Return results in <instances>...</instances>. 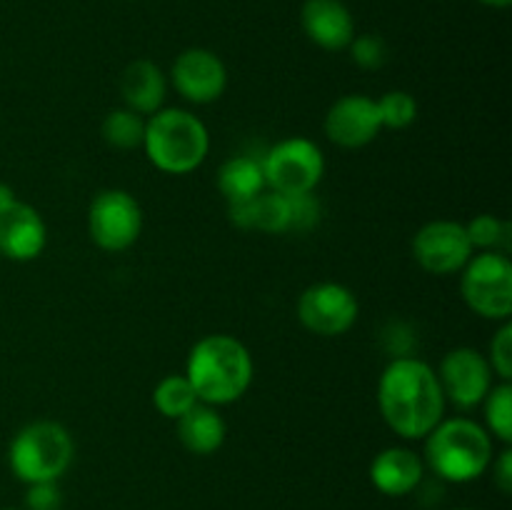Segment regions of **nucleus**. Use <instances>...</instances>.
<instances>
[{"mask_svg": "<svg viewBox=\"0 0 512 510\" xmlns=\"http://www.w3.org/2000/svg\"><path fill=\"white\" fill-rule=\"evenodd\" d=\"M445 395L438 373L415 355L393 358L378 383V405L393 433L423 440L445 415Z\"/></svg>", "mask_w": 512, "mask_h": 510, "instance_id": "nucleus-1", "label": "nucleus"}, {"mask_svg": "<svg viewBox=\"0 0 512 510\" xmlns=\"http://www.w3.org/2000/svg\"><path fill=\"white\" fill-rule=\"evenodd\" d=\"M185 378L190 380L200 403L218 408L248 393L253 383V358L233 335H205L190 350Z\"/></svg>", "mask_w": 512, "mask_h": 510, "instance_id": "nucleus-2", "label": "nucleus"}, {"mask_svg": "<svg viewBox=\"0 0 512 510\" xmlns=\"http://www.w3.org/2000/svg\"><path fill=\"white\" fill-rule=\"evenodd\" d=\"M423 463L445 483H473L493 463V438L475 420H440L425 435Z\"/></svg>", "mask_w": 512, "mask_h": 510, "instance_id": "nucleus-3", "label": "nucleus"}, {"mask_svg": "<svg viewBox=\"0 0 512 510\" xmlns=\"http://www.w3.org/2000/svg\"><path fill=\"white\" fill-rule=\"evenodd\" d=\"M143 148L150 163L170 175L193 173L210 150V135L198 115L180 108H165L145 123Z\"/></svg>", "mask_w": 512, "mask_h": 510, "instance_id": "nucleus-4", "label": "nucleus"}, {"mask_svg": "<svg viewBox=\"0 0 512 510\" xmlns=\"http://www.w3.org/2000/svg\"><path fill=\"white\" fill-rule=\"evenodd\" d=\"M75 455L68 430L53 420H38L18 430L8 450L10 470L25 485L58 483Z\"/></svg>", "mask_w": 512, "mask_h": 510, "instance_id": "nucleus-5", "label": "nucleus"}, {"mask_svg": "<svg viewBox=\"0 0 512 510\" xmlns=\"http://www.w3.org/2000/svg\"><path fill=\"white\" fill-rule=\"evenodd\" d=\"M460 293L473 313L488 320H508L512 313V263L503 250L473 255L463 268Z\"/></svg>", "mask_w": 512, "mask_h": 510, "instance_id": "nucleus-6", "label": "nucleus"}, {"mask_svg": "<svg viewBox=\"0 0 512 510\" xmlns=\"http://www.w3.org/2000/svg\"><path fill=\"white\" fill-rule=\"evenodd\" d=\"M323 173V150L308 138H285L263 155L265 188L280 195L313 193Z\"/></svg>", "mask_w": 512, "mask_h": 510, "instance_id": "nucleus-7", "label": "nucleus"}, {"mask_svg": "<svg viewBox=\"0 0 512 510\" xmlns=\"http://www.w3.org/2000/svg\"><path fill=\"white\" fill-rule=\"evenodd\" d=\"M143 230V210L138 200L120 188L100 190L88 208V233L98 248L120 253L135 245Z\"/></svg>", "mask_w": 512, "mask_h": 510, "instance_id": "nucleus-8", "label": "nucleus"}, {"mask_svg": "<svg viewBox=\"0 0 512 510\" xmlns=\"http://www.w3.org/2000/svg\"><path fill=\"white\" fill-rule=\"evenodd\" d=\"M360 313L358 298L340 283H315L298 298V318L310 333L335 338L348 333Z\"/></svg>", "mask_w": 512, "mask_h": 510, "instance_id": "nucleus-9", "label": "nucleus"}, {"mask_svg": "<svg viewBox=\"0 0 512 510\" xmlns=\"http://www.w3.org/2000/svg\"><path fill=\"white\" fill-rule=\"evenodd\" d=\"M413 258L425 273L453 275L473 258V245L463 223L455 220H430L415 233Z\"/></svg>", "mask_w": 512, "mask_h": 510, "instance_id": "nucleus-10", "label": "nucleus"}, {"mask_svg": "<svg viewBox=\"0 0 512 510\" xmlns=\"http://www.w3.org/2000/svg\"><path fill=\"white\" fill-rule=\"evenodd\" d=\"M438 380L445 400L468 410L483 403L493 388V368L480 350L455 348L440 363Z\"/></svg>", "mask_w": 512, "mask_h": 510, "instance_id": "nucleus-11", "label": "nucleus"}, {"mask_svg": "<svg viewBox=\"0 0 512 510\" xmlns=\"http://www.w3.org/2000/svg\"><path fill=\"white\" fill-rule=\"evenodd\" d=\"M173 85L188 103H215L228 88V70L223 60L208 48H188L175 58Z\"/></svg>", "mask_w": 512, "mask_h": 510, "instance_id": "nucleus-12", "label": "nucleus"}, {"mask_svg": "<svg viewBox=\"0 0 512 510\" xmlns=\"http://www.w3.org/2000/svg\"><path fill=\"white\" fill-rule=\"evenodd\" d=\"M325 135L340 148H363L383 130L378 100L363 93L343 95L325 115Z\"/></svg>", "mask_w": 512, "mask_h": 510, "instance_id": "nucleus-13", "label": "nucleus"}, {"mask_svg": "<svg viewBox=\"0 0 512 510\" xmlns=\"http://www.w3.org/2000/svg\"><path fill=\"white\" fill-rule=\"evenodd\" d=\"M48 230L38 210L18 198L0 208V253L18 263H28L43 253Z\"/></svg>", "mask_w": 512, "mask_h": 510, "instance_id": "nucleus-14", "label": "nucleus"}, {"mask_svg": "<svg viewBox=\"0 0 512 510\" xmlns=\"http://www.w3.org/2000/svg\"><path fill=\"white\" fill-rule=\"evenodd\" d=\"M300 25L323 50H345L355 38L353 13L343 0H305Z\"/></svg>", "mask_w": 512, "mask_h": 510, "instance_id": "nucleus-15", "label": "nucleus"}, {"mask_svg": "<svg viewBox=\"0 0 512 510\" xmlns=\"http://www.w3.org/2000/svg\"><path fill=\"white\" fill-rule=\"evenodd\" d=\"M425 463L410 448H385L370 463V483L388 498H405L423 485Z\"/></svg>", "mask_w": 512, "mask_h": 510, "instance_id": "nucleus-16", "label": "nucleus"}, {"mask_svg": "<svg viewBox=\"0 0 512 510\" xmlns=\"http://www.w3.org/2000/svg\"><path fill=\"white\" fill-rule=\"evenodd\" d=\"M168 93V80L153 60H133L120 75V95L125 108L138 115L158 113Z\"/></svg>", "mask_w": 512, "mask_h": 510, "instance_id": "nucleus-17", "label": "nucleus"}, {"mask_svg": "<svg viewBox=\"0 0 512 510\" xmlns=\"http://www.w3.org/2000/svg\"><path fill=\"white\" fill-rule=\"evenodd\" d=\"M230 223L243 230H260V233H288L290 230V203L288 195L275 190H263L253 200L228 205Z\"/></svg>", "mask_w": 512, "mask_h": 510, "instance_id": "nucleus-18", "label": "nucleus"}, {"mask_svg": "<svg viewBox=\"0 0 512 510\" xmlns=\"http://www.w3.org/2000/svg\"><path fill=\"white\" fill-rule=\"evenodd\" d=\"M225 435H228V425L215 405L198 403L178 418L180 443L195 455H213L225 443Z\"/></svg>", "mask_w": 512, "mask_h": 510, "instance_id": "nucleus-19", "label": "nucleus"}, {"mask_svg": "<svg viewBox=\"0 0 512 510\" xmlns=\"http://www.w3.org/2000/svg\"><path fill=\"white\" fill-rule=\"evenodd\" d=\"M218 190L228 200V205L245 203V200H253L255 195L263 193V158L235 155V158L225 160L223 168L218 170Z\"/></svg>", "mask_w": 512, "mask_h": 510, "instance_id": "nucleus-20", "label": "nucleus"}, {"mask_svg": "<svg viewBox=\"0 0 512 510\" xmlns=\"http://www.w3.org/2000/svg\"><path fill=\"white\" fill-rule=\"evenodd\" d=\"M100 135L108 145L118 150H133L138 145H143L145 135V120L138 113H133L130 108L110 110L105 115L103 125H100Z\"/></svg>", "mask_w": 512, "mask_h": 510, "instance_id": "nucleus-21", "label": "nucleus"}, {"mask_svg": "<svg viewBox=\"0 0 512 510\" xmlns=\"http://www.w3.org/2000/svg\"><path fill=\"white\" fill-rule=\"evenodd\" d=\"M153 403L155 408L160 410V415L170 420H178L180 415L188 413L193 405H198V395H195L193 385L185 375H168L158 383L153 393Z\"/></svg>", "mask_w": 512, "mask_h": 510, "instance_id": "nucleus-22", "label": "nucleus"}, {"mask_svg": "<svg viewBox=\"0 0 512 510\" xmlns=\"http://www.w3.org/2000/svg\"><path fill=\"white\" fill-rule=\"evenodd\" d=\"M483 403L490 433L508 445L512 440V385L505 380L500 385H493Z\"/></svg>", "mask_w": 512, "mask_h": 510, "instance_id": "nucleus-23", "label": "nucleus"}, {"mask_svg": "<svg viewBox=\"0 0 512 510\" xmlns=\"http://www.w3.org/2000/svg\"><path fill=\"white\" fill-rule=\"evenodd\" d=\"M378 110H380V123L383 128L390 130H403L408 125L415 123L418 118V103L410 93L405 90H390L385 93L383 98L378 100Z\"/></svg>", "mask_w": 512, "mask_h": 510, "instance_id": "nucleus-24", "label": "nucleus"}, {"mask_svg": "<svg viewBox=\"0 0 512 510\" xmlns=\"http://www.w3.org/2000/svg\"><path fill=\"white\" fill-rule=\"evenodd\" d=\"M465 233H468V240L473 248H483V250H498L500 245L508 240V223H503L495 215H475L468 225H465Z\"/></svg>", "mask_w": 512, "mask_h": 510, "instance_id": "nucleus-25", "label": "nucleus"}, {"mask_svg": "<svg viewBox=\"0 0 512 510\" xmlns=\"http://www.w3.org/2000/svg\"><path fill=\"white\" fill-rule=\"evenodd\" d=\"M348 48L355 65L363 70H380L388 63V43L380 35H358V38H353V43Z\"/></svg>", "mask_w": 512, "mask_h": 510, "instance_id": "nucleus-26", "label": "nucleus"}, {"mask_svg": "<svg viewBox=\"0 0 512 510\" xmlns=\"http://www.w3.org/2000/svg\"><path fill=\"white\" fill-rule=\"evenodd\" d=\"M490 368L498 373L500 380L510 383L512 378V325L505 320L503 328L495 333L493 343H490Z\"/></svg>", "mask_w": 512, "mask_h": 510, "instance_id": "nucleus-27", "label": "nucleus"}, {"mask_svg": "<svg viewBox=\"0 0 512 510\" xmlns=\"http://www.w3.org/2000/svg\"><path fill=\"white\" fill-rule=\"evenodd\" d=\"M290 203V230H310L320 223V210L318 198L313 193H300L288 195Z\"/></svg>", "mask_w": 512, "mask_h": 510, "instance_id": "nucleus-28", "label": "nucleus"}, {"mask_svg": "<svg viewBox=\"0 0 512 510\" xmlns=\"http://www.w3.org/2000/svg\"><path fill=\"white\" fill-rule=\"evenodd\" d=\"M63 493L58 483H33L25 490V510H60Z\"/></svg>", "mask_w": 512, "mask_h": 510, "instance_id": "nucleus-29", "label": "nucleus"}, {"mask_svg": "<svg viewBox=\"0 0 512 510\" xmlns=\"http://www.w3.org/2000/svg\"><path fill=\"white\" fill-rule=\"evenodd\" d=\"M493 465V480L500 488V493L510 495L512 493V450L505 448L503 453L498 455V460Z\"/></svg>", "mask_w": 512, "mask_h": 510, "instance_id": "nucleus-30", "label": "nucleus"}, {"mask_svg": "<svg viewBox=\"0 0 512 510\" xmlns=\"http://www.w3.org/2000/svg\"><path fill=\"white\" fill-rule=\"evenodd\" d=\"M15 200V193H13V188H10V185H5V183H0V208H5V205H10Z\"/></svg>", "mask_w": 512, "mask_h": 510, "instance_id": "nucleus-31", "label": "nucleus"}, {"mask_svg": "<svg viewBox=\"0 0 512 510\" xmlns=\"http://www.w3.org/2000/svg\"><path fill=\"white\" fill-rule=\"evenodd\" d=\"M483 5H490V8H508L512 0H480Z\"/></svg>", "mask_w": 512, "mask_h": 510, "instance_id": "nucleus-32", "label": "nucleus"}, {"mask_svg": "<svg viewBox=\"0 0 512 510\" xmlns=\"http://www.w3.org/2000/svg\"><path fill=\"white\" fill-rule=\"evenodd\" d=\"M455 510H473V508H455Z\"/></svg>", "mask_w": 512, "mask_h": 510, "instance_id": "nucleus-33", "label": "nucleus"}, {"mask_svg": "<svg viewBox=\"0 0 512 510\" xmlns=\"http://www.w3.org/2000/svg\"><path fill=\"white\" fill-rule=\"evenodd\" d=\"M5 510H20V508H5Z\"/></svg>", "mask_w": 512, "mask_h": 510, "instance_id": "nucleus-34", "label": "nucleus"}]
</instances>
